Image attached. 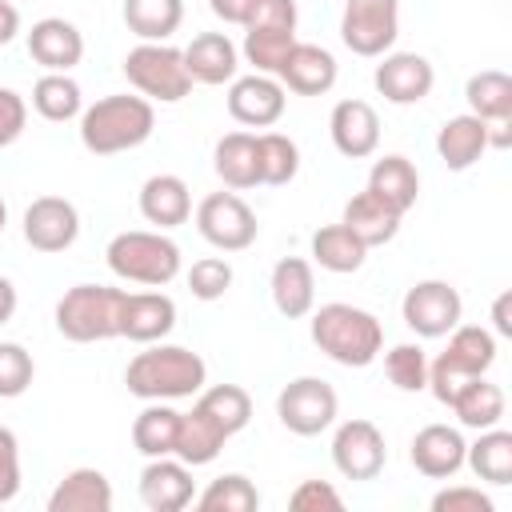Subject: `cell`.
Segmentation results:
<instances>
[{
	"label": "cell",
	"instance_id": "38",
	"mask_svg": "<svg viewBox=\"0 0 512 512\" xmlns=\"http://www.w3.org/2000/svg\"><path fill=\"white\" fill-rule=\"evenodd\" d=\"M32 108L44 120L64 124V120H76L84 112V92H80V84L68 72H44L32 84Z\"/></svg>",
	"mask_w": 512,
	"mask_h": 512
},
{
	"label": "cell",
	"instance_id": "34",
	"mask_svg": "<svg viewBox=\"0 0 512 512\" xmlns=\"http://www.w3.org/2000/svg\"><path fill=\"white\" fill-rule=\"evenodd\" d=\"M464 464L484 480V484H512V432H504L500 424L496 428H484L468 452H464Z\"/></svg>",
	"mask_w": 512,
	"mask_h": 512
},
{
	"label": "cell",
	"instance_id": "19",
	"mask_svg": "<svg viewBox=\"0 0 512 512\" xmlns=\"http://www.w3.org/2000/svg\"><path fill=\"white\" fill-rule=\"evenodd\" d=\"M328 136H332V144H336L340 156L364 160V156H372V152L380 148V116H376V108H372L368 100L348 96V100H340V104L332 108V116H328Z\"/></svg>",
	"mask_w": 512,
	"mask_h": 512
},
{
	"label": "cell",
	"instance_id": "6",
	"mask_svg": "<svg viewBox=\"0 0 512 512\" xmlns=\"http://www.w3.org/2000/svg\"><path fill=\"white\" fill-rule=\"evenodd\" d=\"M120 288L76 284L56 300V332L72 344H100L120 336Z\"/></svg>",
	"mask_w": 512,
	"mask_h": 512
},
{
	"label": "cell",
	"instance_id": "33",
	"mask_svg": "<svg viewBox=\"0 0 512 512\" xmlns=\"http://www.w3.org/2000/svg\"><path fill=\"white\" fill-rule=\"evenodd\" d=\"M312 264H320L324 272H336V276H348V272H360L364 260H368V248L344 228V224H324L312 232Z\"/></svg>",
	"mask_w": 512,
	"mask_h": 512
},
{
	"label": "cell",
	"instance_id": "52",
	"mask_svg": "<svg viewBox=\"0 0 512 512\" xmlns=\"http://www.w3.org/2000/svg\"><path fill=\"white\" fill-rule=\"evenodd\" d=\"M16 304H20L16 284H12L8 276H0V324H8V320L16 316Z\"/></svg>",
	"mask_w": 512,
	"mask_h": 512
},
{
	"label": "cell",
	"instance_id": "31",
	"mask_svg": "<svg viewBox=\"0 0 512 512\" xmlns=\"http://www.w3.org/2000/svg\"><path fill=\"white\" fill-rule=\"evenodd\" d=\"M180 432V412L168 400H144L140 416L132 420V448L140 456H172Z\"/></svg>",
	"mask_w": 512,
	"mask_h": 512
},
{
	"label": "cell",
	"instance_id": "42",
	"mask_svg": "<svg viewBox=\"0 0 512 512\" xmlns=\"http://www.w3.org/2000/svg\"><path fill=\"white\" fill-rule=\"evenodd\" d=\"M384 376L400 392H424L428 388V356L420 344H392L384 352Z\"/></svg>",
	"mask_w": 512,
	"mask_h": 512
},
{
	"label": "cell",
	"instance_id": "23",
	"mask_svg": "<svg viewBox=\"0 0 512 512\" xmlns=\"http://www.w3.org/2000/svg\"><path fill=\"white\" fill-rule=\"evenodd\" d=\"M140 216L148 224H156L160 232L188 224V216H192V192H188V184L180 176H172V172L148 176L140 184Z\"/></svg>",
	"mask_w": 512,
	"mask_h": 512
},
{
	"label": "cell",
	"instance_id": "20",
	"mask_svg": "<svg viewBox=\"0 0 512 512\" xmlns=\"http://www.w3.org/2000/svg\"><path fill=\"white\" fill-rule=\"evenodd\" d=\"M176 328V300L164 292H124L120 336L132 344H156Z\"/></svg>",
	"mask_w": 512,
	"mask_h": 512
},
{
	"label": "cell",
	"instance_id": "36",
	"mask_svg": "<svg viewBox=\"0 0 512 512\" xmlns=\"http://www.w3.org/2000/svg\"><path fill=\"white\" fill-rule=\"evenodd\" d=\"M292 44H296V24H244L240 56L256 72L276 76V68L284 64V56H288Z\"/></svg>",
	"mask_w": 512,
	"mask_h": 512
},
{
	"label": "cell",
	"instance_id": "48",
	"mask_svg": "<svg viewBox=\"0 0 512 512\" xmlns=\"http://www.w3.org/2000/svg\"><path fill=\"white\" fill-rule=\"evenodd\" d=\"M24 124H28V104H24V96L12 92V88H0V148L16 144L20 132H24Z\"/></svg>",
	"mask_w": 512,
	"mask_h": 512
},
{
	"label": "cell",
	"instance_id": "10",
	"mask_svg": "<svg viewBox=\"0 0 512 512\" xmlns=\"http://www.w3.org/2000/svg\"><path fill=\"white\" fill-rule=\"evenodd\" d=\"M196 232L220 252H244L256 244L260 224H256V212L244 204V196H236L228 188V192H212L196 204Z\"/></svg>",
	"mask_w": 512,
	"mask_h": 512
},
{
	"label": "cell",
	"instance_id": "18",
	"mask_svg": "<svg viewBox=\"0 0 512 512\" xmlns=\"http://www.w3.org/2000/svg\"><path fill=\"white\" fill-rule=\"evenodd\" d=\"M340 68H336V56L320 44H304L296 40L284 56V64L276 68V80L284 84V92H296V96H324L332 92Z\"/></svg>",
	"mask_w": 512,
	"mask_h": 512
},
{
	"label": "cell",
	"instance_id": "29",
	"mask_svg": "<svg viewBox=\"0 0 512 512\" xmlns=\"http://www.w3.org/2000/svg\"><path fill=\"white\" fill-rule=\"evenodd\" d=\"M212 168L224 180V188L244 192L260 184V164H256V132H228L212 148Z\"/></svg>",
	"mask_w": 512,
	"mask_h": 512
},
{
	"label": "cell",
	"instance_id": "41",
	"mask_svg": "<svg viewBox=\"0 0 512 512\" xmlns=\"http://www.w3.org/2000/svg\"><path fill=\"white\" fill-rule=\"evenodd\" d=\"M192 504L200 512H256L260 508V492L244 472H224Z\"/></svg>",
	"mask_w": 512,
	"mask_h": 512
},
{
	"label": "cell",
	"instance_id": "32",
	"mask_svg": "<svg viewBox=\"0 0 512 512\" xmlns=\"http://www.w3.org/2000/svg\"><path fill=\"white\" fill-rule=\"evenodd\" d=\"M464 100H468V112L480 116L484 124L512 120V76L504 68L472 72L464 84Z\"/></svg>",
	"mask_w": 512,
	"mask_h": 512
},
{
	"label": "cell",
	"instance_id": "2",
	"mask_svg": "<svg viewBox=\"0 0 512 512\" xmlns=\"http://www.w3.org/2000/svg\"><path fill=\"white\" fill-rule=\"evenodd\" d=\"M156 128V108L144 96L112 92L80 112V144L92 156H116L140 148Z\"/></svg>",
	"mask_w": 512,
	"mask_h": 512
},
{
	"label": "cell",
	"instance_id": "35",
	"mask_svg": "<svg viewBox=\"0 0 512 512\" xmlns=\"http://www.w3.org/2000/svg\"><path fill=\"white\" fill-rule=\"evenodd\" d=\"M448 408L456 412V420H460L464 428L484 432V428H496V424L504 420V392H500V384H492L488 376H476V380H468V384L452 396Z\"/></svg>",
	"mask_w": 512,
	"mask_h": 512
},
{
	"label": "cell",
	"instance_id": "40",
	"mask_svg": "<svg viewBox=\"0 0 512 512\" xmlns=\"http://www.w3.org/2000/svg\"><path fill=\"white\" fill-rule=\"evenodd\" d=\"M196 404H200L228 436L244 432L248 420H252V396H248L240 384H212V388H200V392H196Z\"/></svg>",
	"mask_w": 512,
	"mask_h": 512
},
{
	"label": "cell",
	"instance_id": "43",
	"mask_svg": "<svg viewBox=\"0 0 512 512\" xmlns=\"http://www.w3.org/2000/svg\"><path fill=\"white\" fill-rule=\"evenodd\" d=\"M36 376V360L24 344L16 340H0V400H16L28 392Z\"/></svg>",
	"mask_w": 512,
	"mask_h": 512
},
{
	"label": "cell",
	"instance_id": "11",
	"mask_svg": "<svg viewBox=\"0 0 512 512\" xmlns=\"http://www.w3.org/2000/svg\"><path fill=\"white\" fill-rule=\"evenodd\" d=\"M400 316L416 336L440 340L460 324L464 300L448 280H416L400 300Z\"/></svg>",
	"mask_w": 512,
	"mask_h": 512
},
{
	"label": "cell",
	"instance_id": "39",
	"mask_svg": "<svg viewBox=\"0 0 512 512\" xmlns=\"http://www.w3.org/2000/svg\"><path fill=\"white\" fill-rule=\"evenodd\" d=\"M256 164H260V184H292L300 172V148L284 132H256Z\"/></svg>",
	"mask_w": 512,
	"mask_h": 512
},
{
	"label": "cell",
	"instance_id": "37",
	"mask_svg": "<svg viewBox=\"0 0 512 512\" xmlns=\"http://www.w3.org/2000/svg\"><path fill=\"white\" fill-rule=\"evenodd\" d=\"M124 24L140 40H172V32L184 24V0H124Z\"/></svg>",
	"mask_w": 512,
	"mask_h": 512
},
{
	"label": "cell",
	"instance_id": "24",
	"mask_svg": "<svg viewBox=\"0 0 512 512\" xmlns=\"http://www.w3.org/2000/svg\"><path fill=\"white\" fill-rule=\"evenodd\" d=\"M272 304L284 320H300L316 308V276L312 264L304 256H284L272 264V280H268Z\"/></svg>",
	"mask_w": 512,
	"mask_h": 512
},
{
	"label": "cell",
	"instance_id": "5",
	"mask_svg": "<svg viewBox=\"0 0 512 512\" xmlns=\"http://www.w3.org/2000/svg\"><path fill=\"white\" fill-rule=\"evenodd\" d=\"M492 364H496V336L480 324H456L448 332V348L428 364V388L440 404H452V396L468 380L488 376Z\"/></svg>",
	"mask_w": 512,
	"mask_h": 512
},
{
	"label": "cell",
	"instance_id": "51",
	"mask_svg": "<svg viewBox=\"0 0 512 512\" xmlns=\"http://www.w3.org/2000/svg\"><path fill=\"white\" fill-rule=\"evenodd\" d=\"M20 32V8L12 0H0V44H12Z\"/></svg>",
	"mask_w": 512,
	"mask_h": 512
},
{
	"label": "cell",
	"instance_id": "15",
	"mask_svg": "<svg viewBox=\"0 0 512 512\" xmlns=\"http://www.w3.org/2000/svg\"><path fill=\"white\" fill-rule=\"evenodd\" d=\"M80 236V212L64 196H36L24 208V240L36 252H64Z\"/></svg>",
	"mask_w": 512,
	"mask_h": 512
},
{
	"label": "cell",
	"instance_id": "27",
	"mask_svg": "<svg viewBox=\"0 0 512 512\" xmlns=\"http://www.w3.org/2000/svg\"><path fill=\"white\" fill-rule=\"evenodd\" d=\"M48 512H112V484L100 468H72L48 496Z\"/></svg>",
	"mask_w": 512,
	"mask_h": 512
},
{
	"label": "cell",
	"instance_id": "13",
	"mask_svg": "<svg viewBox=\"0 0 512 512\" xmlns=\"http://www.w3.org/2000/svg\"><path fill=\"white\" fill-rule=\"evenodd\" d=\"M372 84H376V92L388 104L408 108V104H420L432 92L436 68L420 52H384L380 64H376V72H372Z\"/></svg>",
	"mask_w": 512,
	"mask_h": 512
},
{
	"label": "cell",
	"instance_id": "49",
	"mask_svg": "<svg viewBox=\"0 0 512 512\" xmlns=\"http://www.w3.org/2000/svg\"><path fill=\"white\" fill-rule=\"evenodd\" d=\"M208 8H212V16H216V20H224V24H236V28H244V20L252 16L256 0H208Z\"/></svg>",
	"mask_w": 512,
	"mask_h": 512
},
{
	"label": "cell",
	"instance_id": "4",
	"mask_svg": "<svg viewBox=\"0 0 512 512\" xmlns=\"http://www.w3.org/2000/svg\"><path fill=\"white\" fill-rule=\"evenodd\" d=\"M104 260L112 268V276L128 280V284H144V288H164L180 276V244L168 240L160 228H132V232H116L104 248Z\"/></svg>",
	"mask_w": 512,
	"mask_h": 512
},
{
	"label": "cell",
	"instance_id": "17",
	"mask_svg": "<svg viewBox=\"0 0 512 512\" xmlns=\"http://www.w3.org/2000/svg\"><path fill=\"white\" fill-rule=\"evenodd\" d=\"M464 452H468V440L460 436V428H452V424H424L412 436L408 460L428 480H452L464 468Z\"/></svg>",
	"mask_w": 512,
	"mask_h": 512
},
{
	"label": "cell",
	"instance_id": "46",
	"mask_svg": "<svg viewBox=\"0 0 512 512\" xmlns=\"http://www.w3.org/2000/svg\"><path fill=\"white\" fill-rule=\"evenodd\" d=\"M432 512H492V496L476 484H448L432 496Z\"/></svg>",
	"mask_w": 512,
	"mask_h": 512
},
{
	"label": "cell",
	"instance_id": "53",
	"mask_svg": "<svg viewBox=\"0 0 512 512\" xmlns=\"http://www.w3.org/2000/svg\"><path fill=\"white\" fill-rule=\"evenodd\" d=\"M4 224H8V204H4V196H0V232H4Z\"/></svg>",
	"mask_w": 512,
	"mask_h": 512
},
{
	"label": "cell",
	"instance_id": "14",
	"mask_svg": "<svg viewBox=\"0 0 512 512\" xmlns=\"http://www.w3.org/2000/svg\"><path fill=\"white\" fill-rule=\"evenodd\" d=\"M284 104H288V92L276 76L248 72L228 84V116L244 128H272L284 116Z\"/></svg>",
	"mask_w": 512,
	"mask_h": 512
},
{
	"label": "cell",
	"instance_id": "12",
	"mask_svg": "<svg viewBox=\"0 0 512 512\" xmlns=\"http://www.w3.org/2000/svg\"><path fill=\"white\" fill-rule=\"evenodd\" d=\"M332 464L344 480H376L388 464L384 432L372 420H344L332 432Z\"/></svg>",
	"mask_w": 512,
	"mask_h": 512
},
{
	"label": "cell",
	"instance_id": "8",
	"mask_svg": "<svg viewBox=\"0 0 512 512\" xmlns=\"http://www.w3.org/2000/svg\"><path fill=\"white\" fill-rule=\"evenodd\" d=\"M276 416L292 436H320L340 416V396L320 376H296L276 396Z\"/></svg>",
	"mask_w": 512,
	"mask_h": 512
},
{
	"label": "cell",
	"instance_id": "26",
	"mask_svg": "<svg viewBox=\"0 0 512 512\" xmlns=\"http://www.w3.org/2000/svg\"><path fill=\"white\" fill-rule=\"evenodd\" d=\"M400 220H404V216H400L392 204H384L380 196H372L368 188L356 192V196L344 204V216H340V224H344L364 248H380V244L396 240Z\"/></svg>",
	"mask_w": 512,
	"mask_h": 512
},
{
	"label": "cell",
	"instance_id": "21",
	"mask_svg": "<svg viewBox=\"0 0 512 512\" xmlns=\"http://www.w3.org/2000/svg\"><path fill=\"white\" fill-rule=\"evenodd\" d=\"M28 56L44 72H72L84 60V36L64 16H44L28 32Z\"/></svg>",
	"mask_w": 512,
	"mask_h": 512
},
{
	"label": "cell",
	"instance_id": "30",
	"mask_svg": "<svg viewBox=\"0 0 512 512\" xmlns=\"http://www.w3.org/2000/svg\"><path fill=\"white\" fill-rule=\"evenodd\" d=\"M368 192L380 196L384 204H392V208L404 216V212L416 204V196H420V172H416V164H412L408 156H400V152L380 156V160L372 164V172H368Z\"/></svg>",
	"mask_w": 512,
	"mask_h": 512
},
{
	"label": "cell",
	"instance_id": "28",
	"mask_svg": "<svg viewBox=\"0 0 512 512\" xmlns=\"http://www.w3.org/2000/svg\"><path fill=\"white\" fill-rule=\"evenodd\" d=\"M228 440L232 436L200 404H192V412H180V432H176V452L172 456L184 460L188 468H200V464H212Z\"/></svg>",
	"mask_w": 512,
	"mask_h": 512
},
{
	"label": "cell",
	"instance_id": "44",
	"mask_svg": "<svg viewBox=\"0 0 512 512\" xmlns=\"http://www.w3.org/2000/svg\"><path fill=\"white\" fill-rule=\"evenodd\" d=\"M188 288H192V296L204 300V304L220 300V296L232 288V264L220 260V256H204V260H196V264L188 268Z\"/></svg>",
	"mask_w": 512,
	"mask_h": 512
},
{
	"label": "cell",
	"instance_id": "1",
	"mask_svg": "<svg viewBox=\"0 0 512 512\" xmlns=\"http://www.w3.org/2000/svg\"><path fill=\"white\" fill-rule=\"evenodd\" d=\"M124 384L136 400H184L208 384V364L184 344H144L124 368Z\"/></svg>",
	"mask_w": 512,
	"mask_h": 512
},
{
	"label": "cell",
	"instance_id": "45",
	"mask_svg": "<svg viewBox=\"0 0 512 512\" xmlns=\"http://www.w3.org/2000/svg\"><path fill=\"white\" fill-rule=\"evenodd\" d=\"M288 508L292 512H340L344 496L328 480H300L292 488V496H288Z\"/></svg>",
	"mask_w": 512,
	"mask_h": 512
},
{
	"label": "cell",
	"instance_id": "16",
	"mask_svg": "<svg viewBox=\"0 0 512 512\" xmlns=\"http://www.w3.org/2000/svg\"><path fill=\"white\" fill-rule=\"evenodd\" d=\"M140 504L148 512H180L196 500V484H192V468L176 456H152L140 472Z\"/></svg>",
	"mask_w": 512,
	"mask_h": 512
},
{
	"label": "cell",
	"instance_id": "25",
	"mask_svg": "<svg viewBox=\"0 0 512 512\" xmlns=\"http://www.w3.org/2000/svg\"><path fill=\"white\" fill-rule=\"evenodd\" d=\"M488 152V124L472 112L448 116L436 132V156L444 160L448 172H468L480 156Z\"/></svg>",
	"mask_w": 512,
	"mask_h": 512
},
{
	"label": "cell",
	"instance_id": "47",
	"mask_svg": "<svg viewBox=\"0 0 512 512\" xmlns=\"http://www.w3.org/2000/svg\"><path fill=\"white\" fill-rule=\"evenodd\" d=\"M20 496V440L12 428L0 424V504Z\"/></svg>",
	"mask_w": 512,
	"mask_h": 512
},
{
	"label": "cell",
	"instance_id": "9",
	"mask_svg": "<svg viewBox=\"0 0 512 512\" xmlns=\"http://www.w3.org/2000/svg\"><path fill=\"white\" fill-rule=\"evenodd\" d=\"M396 36H400V0H344L340 40L348 52L376 60L392 52Z\"/></svg>",
	"mask_w": 512,
	"mask_h": 512
},
{
	"label": "cell",
	"instance_id": "3",
	"mask_svg": "<svg viewBox=\"0 0 512 512\" xmlns=\"http://www.w3.org/2000/svg\"><path fill=\"white\" fill-rule=\"evenodd\" d=\"M308 316H312V344L344 368H368L384 352V324L368 308L332 300L312 308Z\"/></svg>",
	"mask_w": 512,
	"mask_h": 512
},
{
	"label": "cell",
	"instance_id": "50",
	"mask_svg": "<svg viewBox=\"0 0 512 512\" xmlns=\"http://www.w3.org/2000/svg\"><path fill=\"white\" fill-rule=\"evenodd\" d=\"M492 328L496 336H512V292H500L492 304Z\"/></svg>",
	"mask_w": 512,
	"mask_h": 512
},
{
	"label": "cell",
	"instance_id": "22",
	"mask_svg": "<svg viewBox=\"0 0 512 512\" xmlns=\"http://www.w3.org/2000/svg\"><path fill=\"white\" fill-rule=\"evenodd\" d=\"M184 52V68L192 76V84H232L240 72V48L224 36V32H200L192 36Z\"/></svg>",
	"mask_w": 512,
	"mask_h": 512
},
{
	"label": "cell",
	"instance_id": "7",
	"mask_svg": "<svg viewBox=\"0 0 512 512\" xmlns=\"http://www.w3.org/2000/svg\"><path fill=\"white\" fill-rule=\"evenodd\" d=\"M124 76L128 84L144 96V100H160V104H176L192 92V76L184 68V52L172 48L168 40H140L136 48H128L124 56Z\"/></svg>",
	"mask_w": 512,
	"mask_h": 512
}]
</instances>
